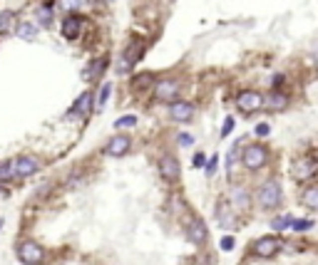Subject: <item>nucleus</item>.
<instances>
[{
	"instance_id": "obj_1",
	"label": "nucleus",
	"mask_w": 318,
	"mask_h": 265,
	"mask_svg": "<svg viewBox=\"0 0 318 265\" xmlns=\"http://www.w3.org/2000/svg\"><path fill=\"white\" fill-rule=\"evenodd\" d=\"M256 201L261 208H276L281 203V186L279 181H264L259 194H256Z\"/></svg>"
},
{
	"instance_id": "obj_2",
	"label": "nucleus",
	"mask_w": 318,
	"mask_h": 265,
	"mask_svg": "<svg viewBox=\"0 0 318 265\" xmlns=\"http://www.w3.org/2000/svg\"><path fill=\"white\" fill-rule=\"evenodd\" d=\"M17 258L25 265H40L45 258V251L35 241H22V243H17Z\"/></svg>"
},
{
	"instance_id": "obj_3",
	"label": "nucleus",
	"mask_w": 318,
	"mask_h": 265,
	"mask_svg": "<svg viewBox=\"0 0 318 265\" xmlns=\"http://www.w3.org/2000/svg\"><path fill=\"white\" fill-rule=\"evenodd\" d=\"M266 159H269V151H266V146H261V144H251V146H246L244 154H241L244 166L251 169V171L261 169V166L266 164Z\"/></svg>"
},
{
	"instance_id": "obj_4",
	"label": "nucleus",
	"mask_w": 318,
	"mask_h": 265,
	"mask_svg": "<svg viewBox=\"0 0 318 265\" xmlns=\"http://www.w3.org/2000/svg\"><path fill=\"white\" fill-rule=\"evenodd\" d=\"M264 97L259 94V92H254V89H246V92H241L239 97H236V104H239V109L244 112V114H254V112H259L261 107H264Z\"/></svg>"
},
{
	"instance_id": "obj_5",
	"label": "nucleus",
	"mask_w": 318,
	"mask_h": 265,
	"mask_svg": "<svg viewBox=\"0 0 318 265\" xmlns=\"http://www.w3.org/2000/svg\"><path fill=\"white\" fill-rule=\"evenodd\" d=\"M159 174H162L164 181L174 184V181H179V176H182V166H179V161H177L172 154H164V156L159 159Z\"/></svg>"
},
{
	"instance_id": "obj_6",
	"label": "nucleus",
	"mask_w": 318,
	"mask_h": 265,
	"mask_svg": "<svg viewBox=\"0 0 318 265\" xmlns=\"http://www.w3.org/2000/svg\"><path fill=\"white\" fill-rule=\"evenodd\" d=\"M209 238V231H207V223L202 218H192L187 223V241L194 243V246H204Z\"/></svg>"
},
{
	"instance_id": "obj_7",
	"label": "nucleus",
	"mask_w": 318,
	"mask_h": 265,
	"mask_svg": "<svg viewBox=\"0 0 318 265\" xmlns=\"http://www.w3.org/2000/svg\"><path fill=\"white\" fill-rule=\"evenodd\" d=\"M142 52H144V42H142V40H139V42H132V45L124 50V55H122V60H119V65H117V72L124 74V72L142 57Z\"/></svg>"
},
{
	"instance_id": "obj_8",
	"label": "nucleus",
	"mask_w": 318,
	"mask_h": 265,
	"mask_svg": "<svg viewBox=\"0 0 318 265\" xmlns=\"http://www.w3.org/2000/svg\"><path fill=\"white\" fill-rule=\"evenodd\" d=\"M12 171H15V176H32V174H37L40 171V161L35 159V156H20V159H15L12 161Z\"/></svg>"
},
{
	"instance_id": "obj_9",
	"label": "nucleus",
	"mask_w": 318,
	"mask_h": 265,
	"mask_svg": "<svg viewBox=\"0 0 318 265\" xmlns=\"http://www.w3.org/2000/svg\"><path fill=\"white\" fill-rule=\"evenodd\" d=\"M281 251V241L279 238H259L256 243H254V253L259 256V258H274L276 253Z\"/></svg>"
},
{
	"instance_id": "obj_10",
	"label": "nucleus",
	"mask_w": 318,
	"mask_h": 265,
	"mask_svg": "<svg viewBox=\"0 0 318 265\" xmlns=\"http://www.w3.org/2000/svg\"><path fill=\"white\" fill-rule=\"evenodd\" d=\"M154 94H157V99H162V102H177V97H179V82H174V79L157 82Z\"/></svg>"
},
{
	"instance_id": "obj_11",
	"label": "nucleus",
	"mask_w": 318,
	"mask_h": 265,
	"mask_svg": "<svg viewBox=\"0 0 318 265\" xmlns=\"http://www.w3.org/2000/svg\"><path fill=\"white\" fill-rule=\"evenodd\" d=\"M129 136H124V134H117V136H112L109 141H107V146H105V154H109V156H124L127 151H129Z\"/></svg>"
},
{
	"instance_id": "obj_12",
	"label": "nucleus",
	"mask_w": 318,
	"mask_h": 265,
	"mask_svg": "<svg viewBox=\"0 0 318 265\" xmlns=\"http://www.w3.org/2000/svg\"><path fill=\"white\" fill-rule=\"evenodd\" d=\"M169 117H172L174 122H189V119L194 117V104H189V102H172Z\"/></svg>"
},
{
	"instance_id": "obj_13",
	"label": "nucleus",
	"mask_w": 318,
	"mask_h": 265,
	"mask_svg": "<svg viewBox=\"0 0 318 265\" xmlns=\"http://www.w3.org/2000/svg\"><path fill=\"white\" fill-rule=\"evenodd\" d=\"M229 199H231V203H234L236 208H246V206L251 203V196H249V191H246L244 186H231Z\"/></svg>"
},
{
	"instance_id": "obj_14",
	"label": "nucleus",
	"mask_w": 318,
	"mask_h": 265,
	"mask_svg": "<svg viewBox=\"0 0 318 265\" xmlns=\"http://www.w3.org/2000/svg\"><path fill=\"white\" fill-rule=\"evenodd\" d=\"M90 109H92V94H90V92H85V94L75 102V107L70 109V117H77V114H80V117H85Z\"/></svg>"
},
{
	"instance_id": "obj_15",
	"label": "nucleus",
	"mask_w": 318,
	"mask_h": 265,
	"mask_svg": "<svg viewBox=\"0 0 318 265\" xmlns=\"http://www.w3.org/2000/svg\"><path fill=\"white\" fill-rule=\"evenodd\" d=\"M62 35L67 37V40H75L77 35H80V17H75V15H70V17H65V22H62Z\"/></svg>"
},
{
	"instance_id": "obj_16",
	"label": "nucleus",
	"mask_w": 318,
	"mask_h": 265,
	"mask_svg": "<svg viewBox=\"0 0 318 265\" xmlns=\"http://www.w3.org/2000/svg\"><path fill=\"white\" fill-rule=\"evenodd\" d=\"M286 104H289V97L284 92H271L264 102V107H269V109H284Z\"/></svg>"
},
{
	"instance_id": "obj_17",
	"label": "nucleus",
	"mask_w": 318,
	"mask_h": 265,
	"mask_svg": "<svg viewBox=\"0 0 318 265\" xmlns=\"http://www.w3.org/2000/svg\"><path fill=\"white\" fill-rule=\"evenodd\" d=\"M15 35H17L20 40H35L37 25H32V22H20V25L15 27Z\"/></svg>"
},
{
	"instance_id": "obj_18",
	"label": "nucleus",
	"mask_w": 318,
	"mask_h": 265,
	"mask_svg": "<svg viewBox=\"0 0 318 265\" xmlns=\"http://www.w3.org/2000/svg\"><path fill=\"white\" fill-rule=\"evenodd\" d=\"M216 218H219V223H221L224 228H231V226H236V221H234V213L229 211V206H226V203H221V206L216 208Z\"/></svg>"
},
{
	"instance_id": "obj_19",
	"label": "nucleus",
	"mask_w": 318,
	"mask_h": 265,
	"mask_svg": "<svg viewBox=\"0 0 318 265\" xmlns=\"http://www.w3.org/2000/svg\"><path fill=\"white\" fill-rule=\"evenodd\" d=\"M105 67H107V60H105V57L95 60V62L85 69V79H95V77H100V74L105 72Z\"/></svg>"
},
{
	"instance_id": "obj_20",
	"label": "nucleus",
	"mask_w": 318,
	"mask_h": 265,
	"mask_svg": "<svg viewBox=\"0 0 318 265\" xmlns=\"http://www.w3.org/2000/svg\"><path fill=\"white\" fill-rule=\"evenodd\" d=\"M294 216H279V218H274L271 221V228L274 231H286V228H294Z\"/></svg>"
},
{
	"instance_id": "obj_21",
	"label": "nucleus",
	"mask_w": 318,
	"mask_h": 265,
	"mask_svg": "<svg viewBox=\"0 0 318 265\" xmlns=\"http://www.w3.org/2000/svg\"><path fill=\"white\" fill-rule=\"evenodd\" d=\"M304 203L311 206V208H318V186H311L304 191Z\"/></svg>"
},
{
	"instance_id": "obj_22",
	"label": "nucleus",
	"mask_w": 318,
	"mask_h": 265,
	"mask_svg": "<svg viewBox=\"0 0 318 265\" xmlns=\"http://www.w3.org/2000/svg\"><path fill=\"white\" fill-rule=\"evenodd\" d=\"M316 171V164L314 161H301L299 166H296V176L299 179H306V176H311Z\"/></svg>"
},
{
	"instance_id": "obj_23",
	"label": "nucleus",
	"mask_w": 318,
	"mask_h": 265,
	"mask_svg": "<svg viewBox=\"0 0 318 265\" xmlns=\"http://www.w3.org/2000/svg\"><path fill=\"white\" fill-rule=\"evenodd\" d=\"M12 22H15V15H12V10H2V12H0V32L10 30V27H12Z\"/></svg>"
},
{
	"instance_id": "obj_24",
	"label": "nucleus",
	"mask_w": 318,
	"mask_h": 265,
	"mask_svg": "<svg viewBox=\"0 0 318 265\" xmlns=\"http://www.w3.org/2000/svg\"><path fill=\"white\" fill-rule=\"evenodd\" d=\"M314 228V221L311 218H296L294 221V231L296 233H306V231H311Z\"/></svg>"
},
{
	"instance_id": "obj_25",
	"label": "nucleus",
	"mask_w": 318,
	"mask_h": 265,
	"mask_svg": "<svg viewBox=\"0 0 318 265\" xmlns=\"http://www.w3.org/2000/svg\"><path fill=\"white\" fill-rule=\"evenodd\" d=\"M37 20H40V25H50L52 22V10L45 7V5H40L37 7Z\"/></svg>"
},
{
	"instance_id": "obj_26",
	"label": "nucleus",
	"mask_w": 318,
	"mask_h": 265,
	"mask_svg": "<svg viewBox=\"0 0 318 265\" xmlns=\"http://www.w3.org/2000/svg\"><path fill=\"white\" fill-rule=\"evenodd\" d=\"M134 124H137V117H134V114L119 117V119L114 122V127H117V129H127V127H134Z\"/></svg>"
},
{
	"instance_id": "obj_27",
	"label": "nucleus",
	"mask_w": 318,
	"mask_h": 265,
	"mask_svg": "<svg viewBox=\"0 0 318 265\" xmlns=\"http://www.w3.org/2000/svg\"><path fill=\"white\" fill-rule=\"evenodd\" d=\"M12 176H15V171H12V161L0 164V181H7V179H12Z\"/></svg>"
},
{
	"instance_id": "obj_28",
	"label": "nucleus",
	"mask_w": 318,
	"mask_h": 265,
	"mask_svg": "<svg viewBox=\"0 0 318 265\" xmlns=\"http://www.w3.org/2000/svg\"><path fill=\"white\" fill-rule=\"evenodd\" d=\"M57 5H60V10L72 12V10H77V7L82 5V0H57Z\"/></svg>"
},
{
	"instance_id": "obj_29",
	"label": "nucleus",
	"mask_w": 318,
	"mask_h": 265,
	"mask_svg": "<svg viewBox=\"0 0 318 265\" xmlns=\"http://www.w3.org/2000/svg\"><path fill=\"white\" fill-rule=\"evenodd\" d=\"M109 92H112V87H109V84H102V92H100V99H97V109H102V107L107 104Z\"/></svg>"
},
{
	"instance_id": "obj_30",
	"label": "nucleus",
	"mask_w": 318,
	"mask_h": 265,
	"mask_svg": "<svg viewBox=\"0 0 318 265\" xmlns=\"http://www.w3.org/2000/svg\"><path fill=\"white\" fill-rule=\"evenodd\" d=\"M239 144H241V141H239ZM239 144H236V146L229 151V156H226V169H229V171H231V166H234V161H236V154H239Z\"/></svg>"
},
{
	"instance_id": "obj_31",
	"label": "nucleus",
	"mask_w": 318,
	"mask_h": 265,
	"mask_svg": "<svg viewBox=\"0 0 318 265\" xmlns=\"http://www.w3.org/2000/svg\"><path fill=\"white\" fill-rule=\"evenodd\" d=\"M231 129H234V119H231V117H226V119H224V127H221V136H229V134H231Z\"/></svg>"
},
{
	"instance_id": "obj_32",
	"label": "nucleus",
	"mask_w": 318,
	"mask_h": 265,
	"mask_svg": "<svg viewBox=\"0 0 318 265\" xmlns=\"http://www.w3.org/2000/svg\"><path fill=\"white\" fill-rule=\"evenodd\" d=\"M216 164H219V156H212V159H209V164L204 166V169H207V176H214V171H216Z\"/></svg>"
},
{
	"instance_id": "obj_33",
	"label": "nucleus",
	"mask_w": 318,
	"mask_h": 265,
	"mask_svg": "<svg viewBox=\"0 0 318 265\" xmlns=\"http://www.w3.org/2000/svg\"><path fill=\"white\" fill-rule=\"evenodd\" d=\"M147 82H152V74H149V72H144V74H139V77H134V84H139V87H144Z\"/></svg>"
},
{
	"instance_id": "obj_34",
	"label": "nucleus",
	"mask_w": 318,
	"mask_h": 265,
	"mask_svg": "<svg viewBox=\"0 0 318 265\" xmlns=\"http://www.w3.org/2000/svg\"><path fill=\"white\" fill-rule=\"evenodd\" d=\"M254 132H256V136H269V134H271V127H269V124H259Z\"/></svg>"
},
{
	"instance_id": "obj_35",
	"label": "nucleus",
	"mask_w": 318,
	"mask_h": 265,
	"mask_svg": "<svg viewBox=\"0 0 318 265\" xmlns=\"http://www.w3.org/2000/svg\"><path fill=\"white\" fill-rule=\"evenodd\" d=\"M221 251H234V238L231 236L221 238Z\"/></svg>"
},
{
	"instance_id": "obj_36",
	"label": "nucleus",
	"mask_w": 318,
	"mask_h": 265,
	"mask_svg": "<svg viewBox=\"0 0 318 265\" xmlns=\"http://www.w3.org/2000/svg\"><path fill=\"white\" fill-rule=\"evenodd\" d=\"M179 144H182V146H192V144H194L192 134H179Z\"/></svg>"
},
{
	"instance_id": "obj_37",
	"label": "nucleus",
	"mask_w": 318,
	"mask_h": 265,
	"mask_svg": "<svg viewBox=\"0 0 318 265\" xmlns=\"http://www.w3.org/2000/svg\"><path fill=\"white\" fill-rule=\"evenodd\" d=\"M194 166H197V169H202V166H207V156H204L202 151H199V154L194 156Z\"/></svg>"
},
{
	"instance_id": "obj_38",
	"label": "nucleus",
	"mask_w": 318,
	"mask_h": 265,
	"mask_svg": "<svg viewBox=\"0 0 318 265\" xmlns=\"http://www.w3.org/2000/svg\"><path fill=\"white\" fill-rule=\"evenodd\" d=\"M0 228H2V218H0Z\"/></svg>"
},
{
	"instance_id": "obj_39",
	"label": "nucleus",
	"mask_w": 318,
	"mask_h": 265,
	"mask_svg": "<svg viewBox=\"0 0 318 265\" xmlns=\"http://www.w3.org/2000/svg\"><path fill=\"white\" fill-rule=\"evenodd\" d=\"M316 60H318V50H316Z\"/></svg>"
}]
</instances>
